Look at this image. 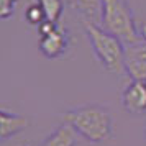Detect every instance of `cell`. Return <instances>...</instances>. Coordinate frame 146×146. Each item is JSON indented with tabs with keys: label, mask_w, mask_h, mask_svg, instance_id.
<instances>
[{
	"label": "cell",
	"mask_w": 146,
	"mask_h": 146,
	"mask_svg": "<svg viewBox=\"0 0 146 146\" xmlns=\"http://www.w3.org/2000/svg\"><path fill=\"white\" fill-rule=\"evenodd\" d=\"M64 120L77 135L94 145L104 143L113 135L112 113L107 107L99 104H86L71 108L64 113Z\"/></svg>",
	"instance_id": "cell-1"
},
{
	"label": "cell",
	"mask_w": 146,
	"mask_h": 146,
	"mask_svg": "<svg viewBox=\"0 0 146 146\" xmlns=\"http://www.w3.org/2000/svg\"><path fill=\"white\" fill-rule=\"evenodd\" d=\"M100 27L107 33L118 38L125 46L143 41L131 8L128 7L125 0H104Z\"/></svg>",
	"instance_id": "cell-2"
},
{
	"label": "cell",
	"mask_w": 146,
	"mask_h": 146,
	"mask_svg": "<svg viewBox=\"0 0 146 146\" xmlns=\"http://www.w3.org/2000/svg\"><path fill=\"white\" fill-rule=\"evenodd\" d=\"M86 35L94 49L95 58L99 59L102 67L112 74H121L125 71V44L115 38L113 35L107 33L97 23L84 21Z\"/></svg>",
	"instance_id": "cell-3"
},
{
	"label": "cell",
	"mask_w": 146,
	"mask_h": 146,
	"mask_svg": "<svg viewBox=\"0 0 146 146\" xmlns=\"http://www.w3.org/2000/svg\"><path fill=\"white\" fill-rule=\"evenodd\" d=\"M125 71L131 80H146V43H136L125 48Z\"/></svg>",
	"instance_id": "cell-4"
},
{
	"label": "cell",
	"mask_w": 146,
	"mask_h": 146,
	"mask_svg": "<svg viewBox=\"0 0 146 146\" xmlns=\"http://www.w3.org/2000/svg\"><path fill=\"white\" fill-rule=\"evenodd\" d=\"M121 104L128 113L141 115L146 112V80H131L121 94Z\"/></svg>",
	"instance_id": "cell-5"
},
{
	"label": "cell",
	"mask_w": 146,
	"mask_h": 146,
	"mask_svg": "<svg viewBox=\"0 0 146 146\" xmlns=\"http://www.w3.org/2000/svg\"><path fill=\"white\" fill-rule=\"evenodd\" d=\"M40 51L49 59H56L66 53L69 48V35L62 28H54L53 31L40 36Z\"/></svg>",
	"instance_id": "cell-6"
},
{
	"label": "cell",
	"mask_w": 146,
	"mask_h": 146,
	"mask_svg": "<svg viewBox=\"0 0 146 146\" xmlns=\"http://www.w3.org/2000/svg\"><path fill=\"white\" fill-rule=\"evenodd\" d=\"M30 126V120L23 115L10 113L0 108V141L15 136L17 133L23 131Z\"/></svg>",
	"instance_id": "cell-7"
},
{
	"label": "cell",
	"mask_w": 146,
	"mask_h": 146,
	"mask_svg": "<svg viewBox=\"0 0 146 146\" xmlns=\"http://www.w3.org/2000/svg\"><path fill=\"white\" fill-rule=\"evenodd\" d=\"M67 3H69V7L72 8L76 13H79L86 21L100 25L104 0H67Z\"/></svg>",
	"instance_id": "cell-8"
},
{
	"label": "cell",
	"mask_w": 146,
	"mask_h": 146,
	"mask_svg": "<svg viewBox=\"0 0 146 146\" xmlns=\"http://www.w3.org/2000/svg\"><path fill=\"white\" fill-rule=\"evenodd\" d=\"M77 133L69 123H62L40 143V146H76Z\"/></svg>",
	"instance_id": "cell-9"
},
{
	"label": "cell",
	"mask_w": 146,
	"mask_h": 146,
	"mask_svg": "<svg viewBox=\"0 0 146 146\" xmlns=\"http://www.w3.org/2000/svg\"><path fill=\"white\" fill-rule=\"evenodd\" d=\"M36 2L44 10L46 20L53 21V23H58V20H59L61 15H62V8H64L62 0H36Z\"/></svg>",
	"instance_id": "cell-10"
},
{
	"label": "cell",
	"mask_w": 146,
	"mask_h": 146,
	"mask_svg": "<svg viewBox=\"0 0 146 146\" xmlns=\"http://www.w3.org/2000/svg\"><path fill=\"white\" fill-rule=\"evenodd\" d=\"M25 18L30 25H35V27H40L43 21H46V15H44V10L41 8V5L38 2L35 3H30L25 12Z\"/></svg>",
	"instance_id": "cell-11"
},
{
	"label": "cell",
	"mask_w": 146,
	"mask_h": 146,
	"mask_svg": "<svg viewBox=\"0 0 146 146\" xmlns=\"http://www.w3.org/2000/svg\"><path fill=\"white\" fill-rule=\"evenodd\" d=\"M18 0H0V20H8L15 13Z\"/></svg>",
	"instance_id": "cell-12"
},
{
	"label": "cell",
	"mask_w": 146,
	"mask_h": 146,
	"mask_svg": "<svg viewBox=\"0 0 146 146\" xmlns=\"http://www.w3.org/2000/svg\"><path fill=\"white\" fill-rule=\"evenodd\" d=\"M139 35H141V38H143V41L146 43V23H143V25L139 27Z\"/></svg>",
	"instance_id": "cell-13"
},
{
	"label": "cell",
	"mask_w": 146,
	"mask_h": 146,
	"mask_svg": "<svg viewBox=\"0 0 146 146\" xmlns=\"http://www.w3.org/2000/svg\"><path fill=\"white\" fill-rule=\"evenodd\" d=\"M145 139H146V123H145Z\"/></svg>",
	"instance_id": "cell-14"
},
{
	"label": "cell",
	"mask_w": 146,
	"mask_h": 146,
	"mask_svg": "<svg viewBox=\"0 0 146 146\" xmlns=\"http://www.w3.org/2000/svg\"><path fill=\"white\" fill-rule=\"evenodd\" d=\"M23 146H33V145H28V143H27V145H23Z\"/></svg>",
	"instance_id": "cell-15"
}]
</instances>
